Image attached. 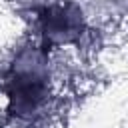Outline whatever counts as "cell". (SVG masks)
Listing matches in <instances>:
<instances>
[{
    "label": "cell",
    "mask_w": 128,
    "mask_h": 128,
    "mask_svg": "<svg viewBox=\"0 0 128 128\" xmlns=\"http://www.w3.org/2000/svg\"><path fill=\"white\" fill-rule=\"evenodd\" d=\"M6 94L10 100V116L28 118L38 112L48 100V76L42 64L32 60L12 66L6 80Z\"/></svg>",
    "instance_id": "1"
},
{
    "label": "cell",
    "mask_w": 128,
    "mask_h": 128,
    "mask_svg": "<svg viewBox=\"0 0 128 128\" xmlns=\"http://www.w3.org/2000/svg\"><path fill=\"white\" fill-rule=\"evenodd\" d=\"M40 28H42V46L56 44H70L82 36L84 22L82 12L74 4H56L48 6L40 14Z\"/></svg>",
    "instance_id": "2"
}]
</instances>
